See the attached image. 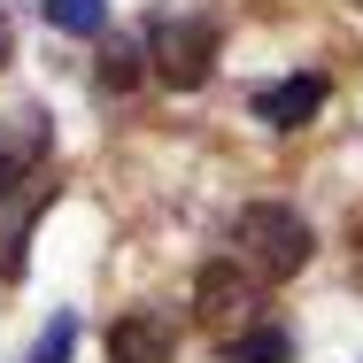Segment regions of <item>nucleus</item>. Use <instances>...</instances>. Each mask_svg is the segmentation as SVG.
<instances>
[{
	"label": "nucleus",
	"mask_w": 363,
	"mask_h": 363,
	"mask_svg": "<svg viewBox=\"0 0 363 363\" xmlns=\"http://www.w3.org/2000/svg\"><path fill=\"white\" fill-rule=\"evenodd\" d=\"M47 23H55V31H101V0H55Z\"/></svg>",
	"instance_id": "8"
},
{
	"label": "nucleus",
	"mask_w": 363,
	"mask_h": 363,
	"mask_svg": "<svg viewBox=\"0 0 363 363\" xmlns=\"http://www.w3.org/2000/svg\"><path fill=\"white\" fill-rule=\"evenodd\" d=\"M8 47H16V31H8V16H0V62H8Z\"/></svg>",
	"instance_id": "10"
},
{
	"label": "nucleus",
	"mask_w": 363,
	"mask_h": 363,
	"mask_svg": "<svg viewBox=\"0 0 363 363\" xmlns=\"http://www.w3.org/2000/svg\"><path fill=\"white\" fill-rule=\"evenodd\" d=\"M70 348H77V317H55V325H47V340L31 348V363H70Z\"/></svg>",
	"instance_id": "9"
},
{
	"label": "nucleus",
	"mask_w": 363,
	"mask_h": 363,
	"mask_svg": "<svg viewBox=\"0 0 363 363\" xmlns=\"http://www.w3.org/2000/svg\"><path fill=\"white\" fill-rule=\"evenodd\" d=\"M194 317H201V333L209 340H240L247 325H263V279H247L240 263H209L201 279H194Z\"/></svg>",
	"instance_id": "3"
},
{
	"label": "nucleus",
	"mask_w": 363,
	"mask_h": 363,
	"mask_svg": "<svg viewBox=\"0 0 363 363\" xmlns=\"http://www.w3.org/2000/svg\"><path fill=\"white\" fill-rule=\"evenodd\" d=\"M170 348H178V325L155 309H132L108 325V363H170Z\"/></svg>",
	"instance_id": "5"
},
{
	"label": "nucleus",
	"mask_w": 363,
	"mask_h": 363,
	"mask_svg": "<svg viewBox=\"0 0 363 363\" xmlns=\"http://www.w3.org/2000/svg\"><path fill=\"white\" fill-rule=\"evenodd\" d=\"M140 47H147V70L162 85H178V93L209 85V70H217V23L209 16H162Z\"/></svg>",
	"instance_id": "2"
},
{
	"label": "nucleus",
	"mask_w": 363,
	"mask_h": 363,
	"mask_svg": "<svg viewBox=\"0 0 363 363\" xmlns=\"http://www.w3.org/2000/svg\"><path fill=\"white\" fill-rule=\"evenodd\" d=\"M309 255H317V240H309V224L294 217L286 201H247V209L232 217V263H240L247 279H263V286L294 279Z\"/></svg>",
	"instance_id": "1"
},
{
	"label": "nucleus",
	"mask_w": 363,
	"mask_h": 363,
	"mask_svg": "<svg viewBox=\"0 0 363 363\" xmlns=\"http://www.w3.org/2000/svg\"><path fill=\"white\" fill-rule=\"evenodd\" d=\"M325 93H333V85H325L317 70H294V77H279V85L255 93V116H263L271 132H301V124L325 108Z\"/></svg>",
	"instance_id": "4"
},
{
	"label": "nucleus",
	"mask_w": 363,
	"mask_h": 363,
	"mask_svg": "<svg viewBox=\"0 0 363 363\" xmlns=\"http://www.w3.org/2000/svg\"><path fill=\"white\" fill-rule=\"evenodd\" d=\"M294 348H286V333L279 325H247L240 340H224V363H286Z\"/></svg>",
	"instance_id": "7"
},
{
	"label": "nucleus",
	"mask_w": 363,
	"mask_h": 363,
	"mask_svg": "<svg viewBox=\"0 0 363 363\" xmlns=\"http://www.w3.org/2000/svg\"><path fill=\"white\" fill-rule=\"evenodd\" d=\"M140 77H147V47H140V39L101 47V93H132Z\"/></svg>",
	"instance_id": "6"
}]
</instances>
